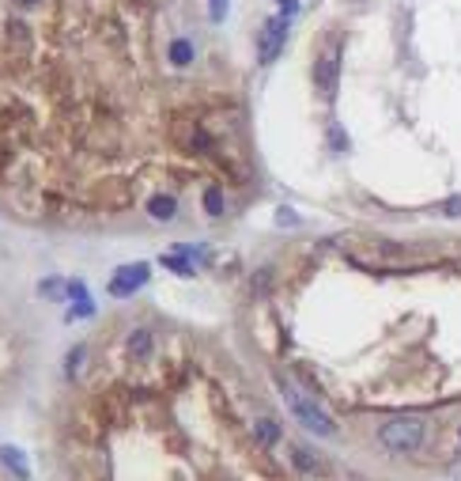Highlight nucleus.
<instances>
[{"label": "nucleus", "mask_w": 461, "mask_h": 481, "mask_svg": "<svg viewBox=\"0 0 461 481\" xmlns=\"http://www.w3.org/2000/svg\"><path fill=\"white\" fill-rule=\"evenodd\" d=\"M276 387H280L284 402H288V409L295 413V421H299L306 432H314V436H329V440H333V436L340 432V429H337V421L329 417V413H325L322 406H317V402H314L310 395H303V390L295 387L291 379H284V375H280V379H276Z\"/></svg>", "instance_id": "1"}, {"label": "nucleus", "mask_w": 461, "mask_h": 481, "mask_svg": "<svg viewBox=\"0 0 461 481\" xmlns=\"http://www.w3.org/2000/svg\"><path fill=\"white\" fill-rule=\"evenodd\" d=\"M427 440V424L420 417H390L378 424V443L393 455H416Z\"/></svg>", "instance_id": "2"}, {"label": "nucleus", "mask_w": 461, "mask_h": 481, "mask_svg": "<svg viewBox=\"0 0 461 481\" xmlns=\"http://www.w3.org/2000/svg\"><path fill=\"white\" fill-rule=\"evenodd\" d=\"M288 27H291V16H272L265 27H261V35H257V61L261 64H272L280 57V50H284V42H288Z\"/></svg>", "instance_id": "3"}, {"label": "nucleus", "mask_w": 461, "mask_h": 481, "mask_svg": "<svg viewBox=\"0 0 461 481\" xmlns=\"http://www.w3.org/2000/svg\"><path fill=\"white\" fill-rule=\"evenodd\" d=\"M337 76H340V42L322 50V57L314 64V87L317 95H325V99H333L337 95Z\"/></svg>", "instance_id": "4"}, {"label": "nucleus", "mask_w": 461, "mask_h": 481, "mask_svg": "<svg viewBox=\"0 0 461 481\" xmlns=\"http://www.w3.org/2000/svg\"><path fill=\"white\" fill-rule=\"evenodd\" d=\"M151 277V266L148 261H133V266H122L110 277V296H117V300H125V296H133L136 288H144Z\"/></svg>", "instance_id": "5"}, {"label": "nucleus", "mask_w": 461, "mask_h": 481, "mask_svg": "<svg viewBox=\"0 0 461 481\" xmlns=\"http://www.w3.org/2000/svg\"><path fill=\"white\" fill-rule=\"evenodd\" d=\"M0 463L12 470L16 477H30V466H27L23 451H19V447H12V443H0Z\"/></svg>", "instance_id": "6"}, {"label": "nucleus", "mask_w": 461, "mask_h": 481, "mask_svg": "<svg viewBox=\"0 0 461 481\" xmlns=\"http://www.w3.org/2000/svg\"><path fill=\"white\" fill-rule=\"evenodd\" d=\"M148 213H151V220H174V213H178V201H174L170 193H156V198L148 201Z\"/></svg>", "instance_id": "7"}, {"label": "nucleus", "mask_w": 461, "mask_h": 481, "mask_svg": "<svg viewBox=\"0 0 461 481\" xmlns=\"http://www.w3.org/2000/svg\"><path fill=\"white\" fill-rule=\"evenodd\" d=\"M167 57H170V64H178V69H185V64H193V57H197V53H193V42H189V38H174Z\"/></svg>", "instance_id": "8"}, {"label": "nucleus", "mask_w": 461, "mask_h": 481, "mask_svg": "<svg viewBox=\"0 0 461 481\" xmlns=\"http://www.w3.org/2000/svg\"><path fill=\"white\" fill-rule=\"evenodd\" d=\"M151 345H156V337H151V330H133L129 334V356L144 360L151 353Z\"/></svg>", "instance_id": "9"}, {"label": "nucleus", "mask_w": 461, "mask_h": 481, "mask_svg": "<svg viewBox=\"0 0 461 481\" xmlns=\"http://www.w3.org/2000/svg\"><path fill=\"white\" fill-rule=\"evenodd\" d=\"M254 436H257L265 447H276V443H280V424L272 421V417H261V421L254 424Z\"/></svg>", "instance_id": "10"}, {"label": "nucleus", "mask_w": 461, "mask_h": 481, "mask_svg": "<svg viewBox=\"0 0 461 481\" xmlns=\"http://www.w3.org/2000/svg\"><path fill=\"white\" fill-rule=\"evenodd\" d=\"M163 266H167L170 273H178V277H193V273H197L193 261L185 254H174V250H170V254H163Z\"/></svg>", "instance_id": "11"}, {"label": "nucleus", "mask_w": 461, "mask_h": 481, "mask_svg": "<svg viewBox=\"0 0 461 481\" xmlns=\"http://www.w3.org/2000/svg\"><path fill=\"white\" fill-rule=\"evenodd\" d=\"M223 209H227V205H223V190H219V186H208V190H204V213L208 216H223Z\"/></svg>", "instance_id": "12"}, {"label": "nucleus", "mask_w": 461, "mask_h": 481, "mask_svg": "<svg viewBox=\"0 0 461 481\" xmlns=\"http://www.w3.org/2000/svg\"><path fill=\"white\" fill-rule=\"evenodd\" d=\"M291 463L299 470H306V474H314V470H317V458L306 451V447H291Z\"/></svg>", "instance_id": "13"}, {"label": "nucleus", "mask_w": 461, "mask_h": 481, "mask_svg": "<svg viewBox=\"0 0 461 481\" xmlns=\"http://www.w3.org/2000/svg\"><path fill=\"white\" fill-rule=\"evenodd\" d=\"M83 356H87V349H83V345H76L72 353H69V364H64V371H69V379H76V371H80Z\"/></svg>", "instance_id": "14"}, {"label": "nucleus", "mask_w": 461, "mask_h": 481, "mask_svg": "<svg viewBox=\"0 0 461 481\" xmlns=\"http://www.w3.org/2000/svg\"><path fill=\"white\" fill-rule=\"evenodd\" d=\"M64 296H69L72 303H80V300H91V296H87V284H83V281H69V284H64Z\"/></svg>", "instance_id": "15"}, {"label": "nucleus", "mask_w": 461, "mask_h": 481, "mask_svg": "<svg viewBox=\"0 0 461 481\" xmlns=\"http://www.w3.org/2000/svg\"><path fill=\"white\" fill-rule=\"evenodd\" d=\"M227 8H230V0H208V16H212V23H223Z\"/></svg>", "instance_id": "16"}, {"label": "nucleus", "mask_w": 461, "mask_h": 481, "mask_svg": "<svg viewBox=\"0 0 461 481\" xmlns=\"http://www.w3.org/2000/svg\"><path fill=\"white\" fill-rule=\"evenodd\" d=\"M91 315H95V303L91 300H80V303H72L69 319H91Z\"/></svg>", "instance_id": "17"}, {"label": "nucleus", "mask_w": 461, "mask_h": 481, "mask_svg": "<svg viewBox=\"0 0 461 481\" xmlns=\"http://www.w3.org/2000/svg\"><path fill=\"white\" fill-rule=\"evenodd\" d=\"M443 216H450V220H461V193H457V198H450V201H443Z\"/></svg>", "instance_id": "18"}, {"label": "nucleus", "mask_w": 461, "mask_h": 481, "mask_svg": "<svg viewBox=\"0 0 461 481\" xmlns=\"http://www.w3.org/2000/svg\"><path fill=\"white\" fill-rule=\"evenodd\" d=\"M329 137H333V148H340V152L348 148V140H344V133H340V125H333V133H329Z\"/></svg>", "instance_id": "19"}, {"label": "nucleus", "mask_w": 461, "mask_h": 481, "mask_svg": "<svg viewBox=\"0 0 461 481\" xmlns=\"http://www.w3.org/2000/svg\"><path fill=\"white\" fill-rule=\"evenodd\" d=\"M276 224H299V220H295L291 209H280V213H276Z\"/></svg>", "instance_id": "20"}, {"label": "nucleus", "mask_w": 461, "mask_h": 481, "mask_svg": "<svg viewBox=\"0 0 461 481\" xmlns=\"http://www.w3.org/2000/svg\"><path fill=\"white\" fill-rule=\"evenodd\" d=\"M450 481H461V458H457L454 466H450Z\"/></svg>", "instance_id": "21"}, {"label": "nucleus", "mask_w": 461, "mask_h": 481, "mask_svg": "<svg viewBox=\"0 0 461 481\" xmlns=\"http://www.w3.org/2000/svg\"><path fill=\"white\" fill-rule=\"evenodd\" d=\"M19 4H23V8H30V4H38V0H19Z\"/></svg>", "instance_id": "22"}, {"label": "nucleus", "mask_w": 461, "mask_h": 481, "mask_svg": "<svg viewBox=\"0 0 461 481\" xmlns=\"http://www.w3.org/2000/svg\"><path fill=\"white\" fill-rule=\"evenodd\" d=\"M457 436H461V432H457Z\"/></svg>", "instance_id": "23"}]
</instances>
